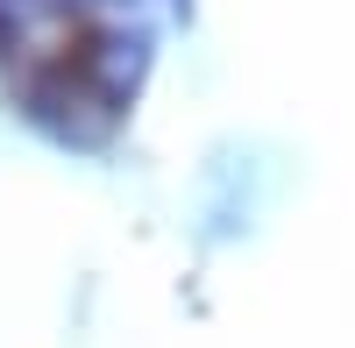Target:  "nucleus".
Returning a JSON list of instances; mask_svg holds the SVG:
<instances>
[{"instance_id":"nucleus-1","label":"nucleus","mask_w":355,"mask_h":348,"mask_svg":"<svg viewBox=\"0 0 355 348\" xmlns=\"http://www.w3.org/2000/svg\"><path fill=\"white\" fill-rule=\"evenodd\" d=\"M15 107H21V121L36 128V135L64 142V150H100V142L121 128V114H114V107L93 93V78L71 64V50L28 71L21 93H15Z\"/></svg>"},{"instance_id":"nucleus-2","label":"nucleus","mask_w":355,"mask_h":348,"mask_svg":"<svg viewBox=\"0 0 355 348\" xmlns=\"http://www.w3.org/2000/svg\"><path fill=\"white\" fill-rule=\"evenodd\" d=\"M71 64L93 78V93L128 121V107L142 100V85H150V64H157V36L142 21H121V28H93L78 50H71Z\"/></svg>"},{"instance_id":"nucleus-3","label":"nucleus","mask_w":355,"mask_h":348,"mask_svg":"<svg viewBox=\"0 0 355 348\" xmlns=\"http://www.w3.org/2000/svg\"><path fill=\"white\" fill-rule=\"evenodd\" d=\"M15 50H21V8L0 0V57H15Z\"/></svg>"},{"instance_id":"nucleus-4","label":"nucleus","mask_w":355,"mask_h":348,"mask_svg":"<svg viewBox=\"0 0 355 348\" xmlns=\"http://www.w3.org/2000/svg\"><path fill=\"white\" fill-rule=\"evenodd\" d=\"M71 8H128V0H71Z\"/></svg>"}]
</instances>
